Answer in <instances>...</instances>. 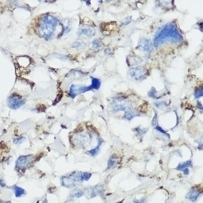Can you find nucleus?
<instances>
[{"label":"nucleus","mask_w":203,"mask_h":203,"mask_svg":"<svg viewBox=\"0 0 203 203\" xmlns=\"http://www.w3.org/2000/svg\"><path fill=\"white\" fill-rule=\"evenodd\" d=\"M102 44H101V41L98 39H95L93 40V47L94 49H98V48L101 47Z\"/></svg>","instance_id":"nucleus-24"},{"label":"nucleus","mask_w":203,"mask_h":203,"mask_svg":"<svg viewBox=\"0 0 203 203\" xmlns=\"http://www.w3.org/2000/svg\"><path fill=\"white\" fill-rule=\"evenodd\" d=\"M35 157L33 155L20 156L16 162V168L18 170H23L24 168L29 166L34 161Z\"/></svg>","instance_id":"nucleus-8"},{"label":"nucleus","mask_w":203,"mask_h":203,"mask_svg":"<svg viewBox=\"0 0 203 203\" xmlns=\"http://www.w3.org/2000/svg\"><path fill=\"white\" fill-rule=\"evenodd\" d=\"M136 116H140V113H139L137 111L134 110V109H131V110H129L127 111V112H125L123 118V119L127 120V121H131L132 118H134Z\"/></svg>","instance_id":"nucleus-13"},{"label":"nucleus","mask_w":203,"mask_h":203,"mask_svg":"<svg viewBox=\"0 0 203 203\" xmlns=\"http://www.w3.org/2000/svg\"><path fill=\"white\" fill-rule=\"evenodd\" d=\"M203 95V91H202V87H200L199 88L196 89L194 91V97L196 98H199L201 97H202Z\"/></svg>","instance_id":"nucleus-22"},{"label":"nucleus","mask_w":203,"mask_h":203,"mask_svg":"<svg viewBox=\"0 0 203 203\" xmlns=\"http://www.w3.org/2000/svg\"><path fill=\"white\" fill-rule=\"evenodd\" d=\"M92 84L90 86H83V85H76L73 84L70 87L69 90V96L72 98H74L76 95L81 93H86V92L91 91L93 90H98L101 87V81L96 78L91 77Z\"/></svg>","instance_id":"nucleus-3"},{"label":"nucleus","mask_w":203,"mask_h":203,"mask_svg":"<svg viewBox=\"0 0 203 203\" xmlns=\"http://www.w3.org/2000/svg\"><path fill=\"white\" fill-rule=\"evenodd\" d=\"M183 40V36L179 32L176 24L168 23L159 28L154 37V45L159 47L165 42L179 43Z\"/></svg>","instance_id":"nucleus-1"},{"label":"nucleus","mask_w":203,"mask_h":203,"mask_svg":"<svg viewBox=\"0 0 203 203\" xmlns=\"http://www.w3.org/2000/svg\"><path fill=\"white\" fill-rule=\"evenodd\" d=\"M76 143H78V145H84V143H87L89 140V137H87V135L86 134H81L79 135L76 137Z\"/></svg>","instance_id":"nucleus-14"},{"label":"nucleus","mask_w":203,"mask_h":203,"mask_svg":"<svg viewBox=\"0 0 203 203\" xmlns=\"http://www.w3.org/2000/svg\"><path fill=\"white\" fill-rule=\"evenodd\" d=\"M131 21H132V17L130 16L126 17V18L123 20V23H122V25H127V24H129Z\"/></svg>","instance_id":"nucleus-28"},{"label":"nucleus","mask_w":203,"mask_h":203,"mask_svg":"<svg viewBox=\"0 0 203 203\" xmlns=\"http://www.w3.org/2000/svg\"><path fill=\"white\" fill-rule=\"evenodd\" d=\"M92 174L88 172H83L82 173V181L84 180H89L90 178L91 177Z\"/></svg>","instance_id":"nucleus-26"},{"label":"nucleus","mask_w":203,"mask_h":203,"mask_svg":"<svg viewBox=\"0 0 203 203\" xmlns=\"http://www.w3.org/2000/svg\"><path fill=\"white\" fill-rule=\"evenodd\" d=\"M148 95H149L150 98H159V97L157 95V91H156V90L154 87H152V88L150 90V91L148 93Z\"/></svg>","instance_id":"nucleus-23"},{"label":"nucleus","mask_w":203,"mask_h":203,"mask_svg":"<svg viewBox=\"0 0 203 203\" xmlns=\"http://www.w3.org/2000/svg\"><path fill=\"white\" fill-rule=\"evenodd\" d=\"M117 159H118V157H117V156L115 155V154L112 155V157H111L110 158H109V160H108V168H109L115 166V165L117 162Z\"/></svg>","instance_id":"nucleus-19"},{"label":"nucleus","mask_w":203,"mask_h":203,"mask_svg":"<svg viewBox=\"0 0 203 203\" xmlns=\"http://www.w3.org/2000/svg\"><path fill=\"white\" fill-rule=\"evenodd\" d=\"M83 172H75L66 176L61 178V184L63 186L70 188L73 187L76 184L83 182L82 181Z\"/></svg>","instance_id":"nucleus-5"},{"label":"nucleus","mask_w":203,"mask_h":203,"mask_svg":"<svg viewBox=\"0 0 203 203\" xmlns=\"http://www.w3.org/2000/svg\"><path fill=\"white\" fill-rule=\"evenodd\" d=\"M153 43L151 40L147 39L145 38H141L139 40L138 46L137 47V49L140 50L143 53H145L146 55H150L153 51Z\"/></svg>","instance_id":"nucleus-9"},{"label":"nucleus","mask_w":203,"mask_h":203,"mask_svg":"<svg viewBox=\"0 0 203 203\" xmlns=\"http://www.w3.org/2000/svg\"><path fill=\"white\" fill-rule=\"evenodd\" d=\"M182 171H183V173H184V174H185V175H188V174H189V169H188V168H185L184 170H182Z\"/></svg>","instance_id":"nucleus-33"},{"label":"nucleus","mask_w":203,"mask_h":203,"mask_svg":"<svg viewBox=\"0 0 203 203\" xmlns=\"http://www.w3.org/2000/svg\"><path fill=\"white\" fill-rule=\"evenodd\" d=\"M197 105H198V107H199V108H200L201 109H202V104H200V102H199V101H198V102H197Z\"/></svg>","instance_id":"nucleus-35"},{"label":"nucleus","mask_w":203,"mask_h":203,"mask_svg":"<svg viewBox=\"0 0 203 203\" xmlns=\"http://www.w3.org/2000/svg\"><path fill=\"white\" fill-rule=\"evenodd\" d=\"M101 146V142L99 141L98 142V145L96 146V147L94 148V149L90 150V151H87V154H90L91 156H93V157H95V156H96L97 154L99 153L100 151V146Z\"/></svg>","instance_id":"nucleus-18"},{"label":"nucleus","mask_w":203,"mask_h":203,"mask_svg":"<svg viewBox=\"0 0 203 203\" xmlns=\"http://www.w3.org/2000/svg\"><path fill=\"white\" fill-rule=\"evenodd\" d=\"M154 105L157 107V108H162V107H165L167 106V104L165 101H161V102H155Z\"/></svg>","instance_id":"nucleus-27"},{"label":"nucleus","mask_w":203,"mask_h":203,"mask_svg":"<svg viewBox=\"0 0 203 203\" xmlns=\"http://www.w3.org/2000/svg\"><path fill=\"white\" fill-rule=\"evenodd\" d=\"M188 167H192V162L190 161V160L179 163V165H178V166L176 168V169L178 170V171H182V170H184L185 168H188Z\"/></svg>","instance_id":"nucleus-16"},{"label":"nucleus","mask_w":203,"mask_h":203,"mask_svg":"<svg viewBox=\"0 0 203 203\" xmlns=\"http://www.w3.org/2000/svg\"><path fill=\"white\" fill-rule=\"evenodd\" d=\"M0 185H1V187H5L6 186L5 182H4V181L3 180V179H0Z\"/></svg>","instance_id":"nucleus-34"},{"label":"nucleus","mask_w":203,"mask_h":203,"mask_svg":"<svg viewBox=\"0 0 203 203\" xmlns=\"http://www.w3.org/2000/svg\"><path fill=\"white\" fill-rule=\"evenodd\" d=\"M95 34V31L89 27L80 28L79 30L78 31V35H79V36H87L91 37L93 36Z\"/></svg>","instance_id":"nucleus-12"},{"label":"nucleus","mask_w":203,"mask_h":203,"mask_svg":"<svg viewBox=\"0 0 203 203\" xmlns=\"http://www.w3.org/2000/svg\"><path fill=\"white\" fill-rule=\"evenodd\" d=\"M157 113L155 112V115H154V118H153V120H152V123H151V124H152V126H155L156 125H157Z\"/></svg>","instance_id":"nucleus-31"},{"label":"nucleus","mask_w":203,"mask_h":203,"mask_svg":"<svg viewBox=\"0 0 203 203\" xmlns=\"http://www.w3.org/2000/svg\"><path fill=\"white\" fill-rule=\"evenodd\" d=\"M147 70L145 67L141 66H137L132 67L129 72L131 79L135 81H141L146 79L147 76Z\"/></svg>","instance_id":"nucleus-6"},{"label":"nucleus","mask_w":203,"mask_h":203,"mask_svg":"<svg viewBox=\"0 0 203 203\" xmlns=\"http://www.w3.org/2000/svg\"><path fill=\"white\" fill-rule=\"evenodd\" d=\"M59 24V19L50 14H45L42 16L39 26V34L45 39H50L54 36L55 31Z\"/></svg>","instance_id":"nucleus-2"},{"label":"nucleus","mask_w":203,"mask_h":203,"mask_svg":"<svg viewBox=\"0 0 203 203\" xmlns=\"http://www.w3.org/2000/svg\"><path fill=\"white\" fill-rule=\"evenodd\" d=\"M83 195H84V190L80 189V188H77L70 193V196L72 198H80Z\"/></svg>","instance_id":"nucleus-17"},{"label":"nucleus","mask_w":203,"mask_h":203,"mask_svg":"<svg viewBox=\"0 0 203 203\" xmlns=\"http://www.w3.org/2000/svg\"><path fill=\"white\" fill-rule=\"evenodd\" d=\"M111 109L113 112H121V111H127L132 109L130 102L126 101L124 98L115 97L113 101L111 103Z\"/></svg>","instance_id":"nucleus-4"},{"label":"nucleus","mask_w":203,"mask_h":203,"mask_svg":"<svg viewBox=\"0 0 203 203\" xmlns=\"http://www.w3.org/2000/svg\"><path fill=\"white\" fill-rule=\"evenodd\" d=\"M201 193H202V191H200L199 190L196 189L195 188H191V190H190L188 193V194L186 195V198L191 201V202H196Z\"/></svg>","instance_id":"nucleus-10"},{"label":"nucleus","mask_w":203,"mask_h":203,"mask_svg":"<svg viewBox=\"0 0 203 203\" xmlns=\"http://www.w3.org/2000/svg\"><path fill=\"white\" fill-rule=\"evenodd\" d=\"M117 203H121V202H117Z\"/></svg>","instance_id":"nucleus-36"},{"label":"nucleus","mask_w":203,"mask_h":203,"mask_svg":"<svg viewBox=\"0 0 203 203\" xmlns=\"http://www.w3.org/2000/svg\"><path fill=\"white\" fill-rule=\"evenodd\" d=\"M103 193H104V188L102 185H98L90 188V196L91 198L95 197L97 195H102Z\"/></svg>","instance_id":"nucleus-11"},{"label":"nucleus","mask_w":203,"mask_h":203,"mask_svg":"<svg viewBox=\"0 0 203 203\" xmlns=\"http://www.w3.org/2000/svg\"><path fill=\"white\" fill-rule=\"evenodd\" d=\"M84 42L80 39L76 40V41L73 42V44H72V47L73 48H77V49H79V48H81L83 46H84Z\"/></svg>","instance_id":"nucleus-20"},{"label":"nucleus","mask_w":203,"mask_h":203,"mask_svg":"<svg viewBox=\"0 0 203 203\" xmlns=\"http://www.w3.org/2000/svg\"><path fill=\"white\" fill-rule=\"evenodd\" d=\"M24 103V101L20 95L16 94H12L10 97L7 98V105L12 109H19L20 107H22Z\"/></svg>","instance_id":"nucleus-7"},{"label":"nucleus","mask_w":203,"mask_h":203,"mask_svg":"<svg viewBox=\"0 0 203 203\" xmlns=\"http://www.w3.org/2000/svg\"><path fill=\"white\" fill-rule=\"evenodd\" d=\"M54 57L58 58V59H61V60H67V59H68L67 56H64V55L54 54Z\"/></svg>","instance_id":"nucleus-29"},{"label":"nucleus","mask_w":203,"mask_h":203,"mask_svg":"<svg viewBox=\"0 0 203 203\" xmlns=\"http://www.w3.org/2000/svg\"><path fill=\"white\" fill-rule=\"evenodd\" d=\"M24 140V137H16L13 140V143L14 144H21L23 141Z\"/></svg>","instance_id":"nucleus-25"},{"label":"nucleus","mask_w":203,"mask_h":203,"mask_svg":"<svg viewBox=\"0 0 203 203\" xmlns=\"http://www.w3.org/2000/svg\"><path fill=\"white\" fill-rule=\"evenodd\" d=\"M155 129H156V130H157V131H158V132H161L162 134H164V135H168V137H169V135H168V134H167V132H165V131H164L163 129H162V128L160 127V126H155Z\"/></svg>","instance_id":"nucleus-30"},{"label":"nucleus","mask_w":203,"mask_h":203,"mask_svg":"<svg viewBox=\"0 0 203 203\" xmlns=\"http://www.w3.org/2000/svg\"><path fill=\"white\" fill-rule=\"evenodd\" d=\"M135 132H137V135L140 136V137H143V136L146 133V132H147L148 129H141L140 127H137V128H135Z\"/></svg>","instance_id":"nucleus-21"},{"label":"nucleus","mask_w":203,"mask_h":203,"mask_svg":"<svg viewBox=\"0 0 203 203\" xmlns=\"http://www.w3.org/2000/svg\"><path fill=\"white\" fill-rule=\"evenodd\" d=\"M146 202H147L146 199L145 197H143L142 199H139V200H135L134 201V203H146Z\"/></svg>","instance_id":"nucleus-32"},{"label":"nucleus","mask_w":203,"mask_h":203,"mask_svg":"<svg viewBox=\"0 0 203 203\" xmlns=\"http://www.w3.org/2000/svg\"><path fill=\"white\" fill-rule=\"evenodd\" d=\"M13 191H14V193H15L16 197H17V198L21 197V196L25 194V190L20 188V187H19V186H16V185H15V186L13 187Z\"/></svg>","instance_id":"nucleus-15"}]
</instances>
